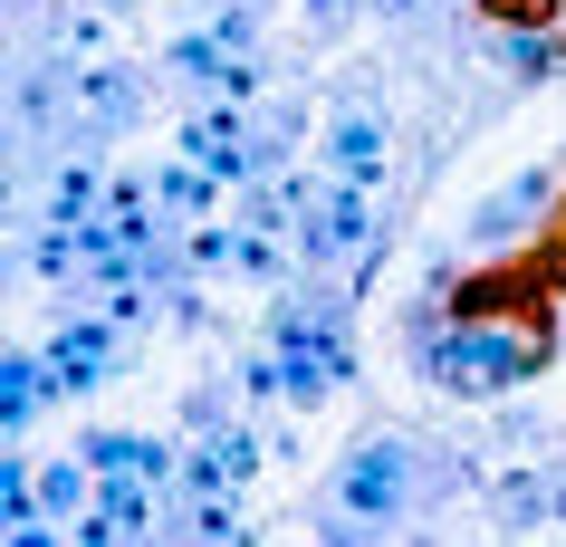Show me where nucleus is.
Wrapping results in <instances>:
<instances>
[{
  "label": "nucleus",
  "mask_w": 566,
  "mask_h": 547,
  "mask_svg": "<svg viewBox=\"0 0 566 547\" xmlns=\"http://www.w3.org/2000/svg\"><path fill=\"white\" fill-rule=\"evenodd\" d=\"M394 481H403V452H365L356 471H346V509H385Z\"/></svg>",
  "instance_id": "f257e3e1"
},
{
  "label": "nucleus",
  "mask_w": 566,
  "mask_h": 547,
  "mask_svg": "<svg viewBox=\"0 0 566 547\" xmlns=\"http://www.w3.org/2000/svg\"><path fill=\"white\" fill-rule=\"evenodd\" d=\"M490 20H518V30H557V0H480Z\"/></svg>",
  "instance_id": "f03ea898"
}]
</instances>
